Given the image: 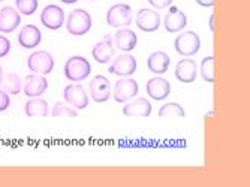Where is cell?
<instances>
[{
    "mask_svg": "<svg viewBox=\"0 0 250 187\" xmlns=\"http://www.w3.org/2000/svg\"><path fill=\"white\" fill-rule=\"evenodd\" d=\"M51 115L53 117H77L78 112H77L75 108L69 106V105L64 104V102H57L54 105L53 111H51Z\"/></svg>",
    "mask_w": 250,
    "mask_h": 187,
    "instance_id": "27",
    "label": "cell"
},
{
    "mask_svg": "<svg viewBox=\"0 0 250 187\" xmlns=\"http://www.w3.org/2000/svg\"><path fill=\"white\" fill-rule=\"evenodd\" d=\"M21 24V14L11 6H5L0 9V32L12 33Z\"/></svg>",
    "mask_w": 250,
    "mask_h": 187,
    "instance_id": "15",
    "label": "cell"
},
{
    "mask_svg": "<svg viewBox=\"0 0 250 187\" xmlns=\"http://www.w3.org/2000/svg\"><path fill=\"white\" fill-rule=\"evenodd\" d=\"M9 106H11V98H9V95H8V93L3 88H0V112L6 111Z\"/></svg>",
    "mask_w": 250,
    "mask_h": 187,
    "instance_id": "29",
    "label": "cell"
},
{
    "mask_svg": "<svg viewBox=\"0 0 250 187\" xmlns=\"http://www.w3.org/2000/svg\"><path fill=\"white\" fill-rule=\"evenodd\" d=\"M148 3L156 9H167L174 3V0H148Z\"/></svg>",
    "mask_w": 250,
    "mask_h": 187,
    "instance_id": "30",
    "label": "cell"
},
{
    "mask_svg": "<svg viewBox=\"0 0 250 187\" xmlns=\"http://www.w3.org/2000/svg\"><path fill=\"white\" fill-rule=\"evenodd\" d=\"M15 8L21 15H33L38 9V0H15Z\"/></svg>",
    "mask_w": 250,
    "mask_h": 187,
    "instance_id": "26",
    "label": "cell"
},
{
    "mask_svg": "<svg viewBox=\"0 0 250 187\" xmlns=\"http://www.w3.org/2000/svg\"><path fill=\"white\" fill-rule=\"evenodd\" d=\"M48 88V81L43 75L35 74V75H27L22 84V91L27 98H41Z\"/></svg>",
    "mask_w": 250,
    "mask_h": 187,
    "instance_id": "12",
    "label": "cell"
},
{
    "mask_svg": "<svg viewBox=\"0 0 250 187\" xmlns=\"http://www.w3.org/2000/svg\"><path fill=\"white\" fill-rule=\"evenodd\" d=\"M88 2H95V0H88Z\"/></svg>",
    "mask_w": 250,
    "mask_h": 187,
    "instance_id": "35",
    "label": "cell"
},
{
    "mask_svg": "<svg viewBox=\"0 0 250 187\" xmlns=\"http://www.w3.org/2000/svg\"><path fill=\"white\" fill-rule=\"evenodd\" d=\"M0 2H3V0H0Z\"/></svg>",
    "mask_w": 250,
    "mask_h": 187,
    "instance_id": "36",
    "label": "cell"
},
{
    "mask_svg": "<svg viewBox=\"0 0 250 187\" xmlns=\"http://www.w3.org/2000/svg\"><path fill=\"white\" fill-rule=\"evenodd\" d=\"M195 2L204 8H213L214 6V0H195Z\"/></svg>",
    "mask_w": 250,
    "mask_h": 187,
    "instance_id": "31",
    "label": "cell"
},
{
    "mask_svg": "<svg viewBox=\"0 0 250 187\" xmlns=\"http://www.w3.org/2000/svg\"><path fill=\"white\" fill-rule=\"evenodd\" d=\"M136 59L129 54V53H123L119 57H116V60L111 63V66L108 67L109 74L117 75V77H130L136 72Z\"/></svg>",
    "mask_w": 250,
    "mask_h": 187,
    "instance_id": "8",
    "label": "cell"
},
{
    "mask_svg": "<svg viewBox=\"0 0 250 187\" xmlns=\"http://www.w3.org/2000/svg\"><path fill=\"white\" fill-rule=\"evenodd\" d=\"M3 78H5V74H3V67H2V66H0V84H2Z\"/></svg>",
    "mask_w": 250,
    "mask_h": 187,
    "instance_id": "34",
    "label": "cell"
},
{
    "mask_svg": "<svg viewBox=\"0 0 250 187\" xmlns=\"http://www.w3.org/2000/svg\"><path fill=\"white\" fill-rule=\"evenodd\" d=\"M93 26L92 15L84 9H74L69 15H67L66 21V29L74 36H83L87 35Z\"/></svg>",
    "mask_w": 250,
    "mask_h": 187,
    "instance_id": "1",
    "label": "cell"
},
{
    "mask_svg": "<svg viewBox=\"0 0 250 187\" xmlns=\"http://www.w3.org/2000/svg\"><path fill=\"white\" fill-rule=\"evenodd\" d=\"M153 111L151 104L148 102V99L140 98V99H135L126 102V105L123 106L122 112L126 117H148Z\"/></svg>",
    "mask_w": 250,
    "mask_h": 187,
    "instance_id": "20",
    "label": "cell"
},
{
    "mask_svg": "<svg viewBox=\"0 0 250 187\" xmlns=\"http://www.w3.org/2000/svg\"><path fill=\"white\" fill-rule=\"evenodd\" d=\"M92 56L101 64L109 63L112 60V57L116 56V50H114V43H112V36L111 35H106L101 42H98L93 46Z\"/></svg>",
    "mask_w": 250,
    "mask_h": 187,
    "instance_id": "14",
    "label": "cell"
},
{
    "mask_svg": "<svg viewBox=\"0 0 250 187\" xmlns=\"http://www.w3.org/2000/svg\"><path fill=\"white\" fill-rule=\"evenodd\" d=\"M169 63H171V59L164 51H154L147 59V67L154 75H164L165 72H168Z\"/></svg>",
    "mask_w": 250,
    "mask_h": 187,
    "instance_id": "21",
    "label": "cell"
},
{
    "mask_svg": "<svg viewBox=\"0 0 250 187\" xmlns=\"http://www.w3.org/2000/svg\"><path fill=\"white\" fill-rule=\"evenodd\" d=\"M132 8L127 3H117L114 6H111L106 12V22L109 27L116 29H123L129 27L132 24Z\"/></svg>",
    "mask_w": 250,
    "mask_h": 187,
    "instance_id": "3",
    "label": "cell"
},
{
    "mask_svg": "<svg viewBox=\"0 0 250 187\" xmlns=\"http://www.w3.org/2000/svg\"><path fill=\"white\" fill-rule=\"evenodd\" d=\"M140 91L138 83L136 80L130 78V77H123L122 80H119L114 85V91H112V96H114V101L119 104H126L129 101H132L133 98H136Z\"/></svg>",
    "mask_w": 250,
    "mask_h": 187,
    "instance_id": "6",
    "label": "cell"
},
{
    "mask_svg": "<svg viewBox=\"0 0 250 187\" xmlns=\"http://www.w3.org/2000/svg\"><path fill=\"white\" fill-rule=\"evenodd\" d=\"M199 72L204 81H207L210 84L214 83V57L213 56H208L201 62Z\"/></svg>",
    "mask_w": 250,
    "mask_h": 187,
    "instance_id": "24",
    "label": "cell"
},
{
    "mask_svg": "<svg viewBox=\"0 0 250 187\" xmlns=\"http://www.w3.org/2000/svg\"><path fill=\"white\" fill-rule=\"evenodd\" d=\"M90 98L96 104H104L111 96V83L104 75H96L88 85Z\"/></svg>",
    "mask_w": 250,
    "mask_h": 187,
    "instance_id": "9",
    "label": "cell"
},
{
    "mask_svg": "<svg viewBox=\"0 0 250 187\" xmlns=\"http://www.w3.org/2000/svg\"><path fill=\"white\" fill-rule=\"evenodd\" d=\"M112 43L116 45V48L123 51V53H129L133 51L136 43H138V38H136V33L127 27L119 29L112 38Z\"/></svg>",
    "mask_w": 250,
    "mask_h": 187,
    "instance_id": "18",
    "label": "cell"
},
{
    "mask_svg": "<svg viewBox=\"0 0 250 187\" xmlns=\"http://www.w3.org/2000/svg\"><path fill=\"white\" fill-rule=\"evenodd\" d=\"M174 48L180 56H195L201 48V38L195 32H183L175 38Z\"/></svg>",
    "mask_w": 250,
    "mask_h": 187,
    "instance_id": "4",
    "label": "cell"
},
{
    "mask_svg": "<svg viewBox=\"0 0 250 187\" xmlns=\"http://www.w3.org/2000/svg\"><path fill=\"white\" fill-rule=\"evenodd\" d=\"M161 22H162V18L159 15V12L150 8H143L136 14V26L143 32H147V33L156 32L161 27Z\"/></svg>",
    "mask_w": 250,
    "mask_h": 187,
    "instance_id": "10",
    "label": "cell"
},
{
    "mask_svg": "<svg viewBox=\"0 0 250 187\" xmlns=\"http://www.w3.org/2000/svg\"><path fill=\"white\" fill-rule=\"evenodd\" d=\"M63 99L75 109H85L88 106V95L81 84H69L63 90Z\"/></svg>",
    "mask_w": 250,
    "mask_h": 187,
    "instance_id": "7",
    "label": "cell"
},
{
    "mask_svg": "<svg viewBox=\"0 0 250 187\" xmlns=\"http://www.w3.org/2000/svg\"><path fill=\"white\" fill-rule=\"evenodd\" d=\"M24 111H26L27 117H47L50 114L47 101L39 99V98H32L26 104Z\"/></svg>",
    "mask_w": 250,
    "mask_h": 187,
    "instance_id": "22",
    "label": "cell"
},
{
    "mask_svg": "<svg viewBox=\"0 0 250 187\" xmlns=\"http://www.w3.org/2000/svg\"><path fill=\"white\" fill-rule=\"evenodd\" d=\"M208 24H210V30H211V32H214V14H211Z\"/></svg>",
    "mask_w": 250,
    "mask_h": 187,
    "instance_id": "32",
    "label": "cell"
},
{
    "mask_svg": "<svg viewBox=\"0 0 250 187\" xmlns=\"http://www.w3.org/2000/svg\"><path fill=\"white\" fill-rule=\"evenodd\" d=\"M90 74H92V64L84 57L74 56L64 63V77L74 83L84 81Z\"/></svg>",
    "mask_w": 250,
    "mask_h": 187,
    "instance_id": "2",
    "label": "cell"
},
{
    "mask_svg": "<svg viewBox=\"0 0 250 187\" xmlns=\"http://www.w3.org/2000/svg\"><path fill=\"white\" fill-rule=\"evenodd\" d=\"M164 26H165V30L169 33L181 32L188 26V15L185 12H181L178 8L171 5L169 12L167 14V17L164 20Z\"/></svg>",
    "mask_w": 250,
    "mask_h": 187,
    "instance_id": "16",
    "label": "cell"
},
{
    "mask_svg": "<svg viewBox=\"0 0 250 187\" xmlns=\"http://www.w3.org/2000/svg\"><path fill=\"white\" fill-rule=\"evenodd\" d=\"M0 85H2V88L8 93V95H12V96L20 95L21 90H22V83H21L20 77L15 75V74L5 75V78H3V81Z\"/></svg>",
    "mask_w": 250,
    "mask_h": 187,
    "instance_id": "23",
    "label": "cell"
},
{
    "mask_svg": "<svg viewBox=\"0 0 250 187\" xmlns=\"http://www.w3.org/2000/svg\"><path fill=\"white\" fill-rule=\"evenodd\" d=\"M146 90H147V95L153 101H164L169 96L171 84L168 80H165L162 77H154V78H150L147 81Z\"/></svg>",
    "mask_w": 250,
    "mask_h": 187,
    "instance_id": "13",
    "label": "cell"
},
{
    "mask_svg": "<svg viewBox=\"0 0 250 187\" xmlns=\"http://www.w3.org/2000/svg\"><path fill=\"white\" fill-rule=\"evenodd\" d=\"M186 112L183 109V106L178 104H165L164 106H161L159 109V117H185Z\"/></svg>",
    "mask_w": 250,
    "mask_h": 187,
    "instance_id": "25",
    "label": "cell"
},
{
    "mask_svg": "<svg viewBox=\"0 0 250 187\" xmlns=\"http://www.w3.org/2000/svg\"><path fill=\"white\" fill-rule=\"evenodd\" d=\"M41 39H42V33L35 24L24 26L18 33V43L26 50L36 48V46L41 43Z\"/></svg>",
    "mask_w": 250,
    "mask_h": 187,
    "instance_id": "19",
    "label": "cell"
},
{
    "mask_svg": "<svg viewBox=\"0 0 250 187\" xmlns=\"http://www.w3.org/2000/svg\"><path fill=\"white\" fill-rule=\"evenodd\" d=\"M175 78L180 81V83H185V84H189V83H193L196 80V75H198V64L195 60L192 59H183L180 60L175 66Z\"/></svg>",
    "mask_w": 250,
    "mask_h": 187,
    "instance_id": "17",
    "label": "cell"
},
{
    "mask_svg": "<svg viewBox=\"0 0 250 187\" xmlns=\"http://www.w3.org/2000/svg\"><path fill=\"white\" fill-rule=\"evenodd\" d=\"M41 22L50 30H59L64 24V11L57 5L45 6L41 14Z\"/></svg>",
    "mask_w": 250,
    "mask_h": 187,
    "instance_id": "11",
    "label": "cell"
},
{
    "mask_svg": "<svg viewBox=\"0 0 250 187\" xmlns=\"http://www.w3.org/2000/svg\"><path fill=\"white\" fill-rule=\"evenodd\" d=\"M11 51V41L5 36H0V59H3Z\"/></svg>",
    "mask_w": 250,
    "mask_h": 187,
    "instance_id": "28",
    "label": "cell"
},
{
    "mask_svg": "<svg viewBox=\"0 0 250 187\" xmlns=\"http://www.w3.org/2000/svg\"><path fill=\"white\" fill-rule=\"evenodd\" d=\"M27 67L33 74L48 75L54 69V59L48 51H35L27 59Z\"/></svg>",
    "mask_w": 250,
    "mask_h": 187,
    "instance_id": "5",
    "label": "cell"
},
{
    "mask_svg": "<svg viewBox=\"0 0 250 187\" xmlns=\"http://www.w3.org/2000/svg\"><path fill=\"white\" fill-rule=\"evenodd\" d=\"M62 3H66V5H74V3H77L78 0H60Z\"/></svg>",
    "mask_w": 250,
    "mask_h": 187,
    "instance_id": "33",
    "label": "cell"
}]
</instances>
